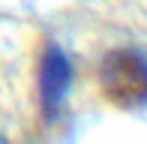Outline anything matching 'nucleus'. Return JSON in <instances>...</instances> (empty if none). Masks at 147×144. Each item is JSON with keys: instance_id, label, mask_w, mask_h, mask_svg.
<instances>
[{"instance_id": "obj_1", "label": "nucleus", "mask_w": 147, "mask_h": 144, "mask_svg": "<svg viewBox=\"0 0 147 144\" xmlns=\"http://www.w3.org/2000/svg\"><path fill=\"white\" fill-rule=\"evenodd\" d=\"M99 87L111 105L123 111L147 108V54L138 48H114L99 63Z\"/></svg>"}, {"instance_id": "obj_3", "label": "nucleus", "mask_w": 147, "mask_h": 144, "mask_svg": "<svg viewBox=\"0 0 147 144\" xmlns=\"http://www.w3.org/2000/svg\"><path fill=\"white\" fill-rule=\"evenodd\" d=\"M0 144H9V141H6V138H3V135H0Z\"/></svg>"}, {"instance_id": "obj_2", "label": "nucleus", "mask_w": 147, "mask_h": 144, "mask_svg": "<svg viewBox=\"0 0 147 144\" xmlns=\"http://www.w3.org/2000/svg\"><path fill=\"white\" fill-rule=\"evenodd\" d=\"M69 87H72V60L60 45L54 42L45 45L42 66H39V102H42V114L48 120L63 108Z\"/></svg>"}]
</instances>
